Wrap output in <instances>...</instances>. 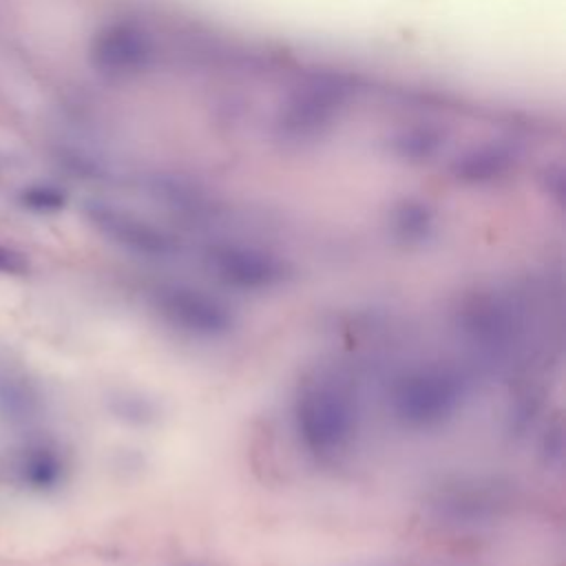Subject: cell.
Listing matches in <instances>:
<instances>
[{
  "label": "cell",
  "instance_id": "obj_1",
  "mask_svg": "<svg viewBox=\"0 0 566 566\" xmlns=\"http://www.w3.org/2000/svg\"><path fill=\"white\" fill-rule=\"evenodd\" d=\"M292 422L301 447L312 458L332 462L345 455L358 429L352 389L329 371L307 376L296 389Z\"/></svg>",
  "mask_w": 566,
  "mask_h": 566
},
{
  "label": "cell",
  "instance_id": "obj_2",
  "mask_svg": "<svg viewBox=\"0 0 566 566\" xmlns=\"http://www.w3.org/2000/svg\"><path fill=\"white\" fill-rule=\"evenodd\" d=\"M464 378L447 365H416L398 374L389 387L394 418L413 431H427L451 420L462 407Z\"/></svg>",
  "mask_w": 566,
  "mask_h": 566
},
{
  "label": "cell",
  "instance_id": "obj_3",
  "mask_svg": "<svg viewBox=\"0 0 566 566\" xmlns=\"http://www.w3.org/2000/svg\"><path fill=\"white\" fill-rule=\"evenodd\" d=\"M153 303L161 321L184 334L219 338L232 329L230 310L203 290L188 285H161L155 290Z\"/></svg>",
  "mask_w": 566,
  "mask_h": 566
},
{
  "label": "cell",
  "instance_id": "obj_4",
  "mask_svg": "<svg viewBox=\"0 0 566 566\" xmlns=\"http://www.w3.org/2000/svg\"><path fill=\"white\" fill-rule=\"evenodd\" d=\"M206 261L214 276L239 290L263 292L281 285L287 279V265L279 256L250 245H212Z\"/></svg>",
  "mask_w": 566,
  "mask_h": 566
},
{
  "label": "cell",
  "instance_id": "obj_5",
  "mask_svg": "<svg viewBox=\"0 0 566 566\" xmlns=\"http://www.w3.org/2000/svg\"><path fill=\"white\" fill-rule=\"evenodd\" d=\"M460 332L484 349H504L515 340L517 314L511 301L500 294H475L458 310Z\"/></svg>",
  "mask_w": 566,
  "mask_h": 566
},
{
  "label": "cell",
  "instance_id": "obj_6",
  "mask_svg": "<svg viewBox=\"0 0 566 566\" xmlns=\"http://www.w3.org/2000/svg\"><path fill=\"white\" fill-rule=\"evenodd\" d=\"M88 217L99 232H104L111 241L119 243L122 248L135 254L161 259L177 250L175 239L166 230L153 226L150 221L133 212L95 203L88 208Z\"/></svg>",
  "mask_w": 566,
  "mask_h": 566
},
{
  "label": "cell",
  "instance_id": "obj_7",
  "mask_svg": "<svg viewBox=\"0 0 566 566\" xmlns=\"http://www.w3.org/2000/svg\"><path fill=\"white\" fill-rule=\"evenodd\" d=\"M433 506L444 517L478 522L497 515L500 509L504 506V497L493 484L484 486L480 482H458L453 486L442 489L433 500Z\"/></svg>",
  "mask_w": 566,
  "mask_h": 566
},
{
  "label": "cell",
  "instance_id": "obj_8",
  "mask_svg": "<svg viewBox=\"0 0 566 566\" xmlns=\"http://www.w3.org/2000/svg\"><path fill=\"white\" fill-rule=\"evenodd\" d=\"M22 478L35 489H49L62 478V460L49 447H33L20 464Z\"/></svg>",
  "mask_w": 566,
  "mask_h": 566
},
{
  "label": "cell",
  "instance_id": "obj_9",
  "mask_svg": "<svg viewBox=\"0 0 566 566\" xmlns=\"http://www.w3.org/2000/svg\"><path fill=\"white\" fill-rule=\"evenodd\" d=\"M22 206L38 210V212H51V210H60L66 201L64 192L55 186H46V184H35L22 190L20 195Z\"/></svg>",
  "mask_w": 566,
  "mask_h": 566
},
{
  "label": "cell",
  "instance_id": "obj_10",
  "mask_svg": "<svg viewBox=\"0 0 566 566\" xmlns=\"http://www.w3.org/2000/svg\"><path fill=\"white\" fill-rule=\"evenodd\" d=\"M27 270V261L22 254L9 250V248H2L0 245V272H11V274H18V272H24Z\"/></svg>",
  "mask_w": 566,
  "mask_h": 566
}]
</instances>
